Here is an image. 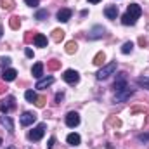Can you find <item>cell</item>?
Listing matches in <instances>:
<instances>
[{
  "label": "cell",
  "instance_id": "obj_1",
  "mask_svg": "<svg viewBox=\"0 0 149 149\" xmlns=\"http://www.w3.org/2000/svg\"><path fill=\"white\" fill-rule=\"evenodd\" d=\"M141 14H142L141 5H137V3H130L128 9H127V12H125L123 17H121V23H123L125 26H134L135 21L141 17Z\"/></svg>",
  "mask_w": 149,
  "mask_h": 149
},
{
  "label": "cell",
  "instance_id": "obj_2",
  "mask_svg": "<svg viewBox=\"0 0 149 149\" xmlns=\"http://www.w3.org/2000/svg\"><path fill=\"white\" fill-rule=\"evenodd\" d=\"M12 109H16V97H14V95L3 97V99L0 101V111L3 113V114H7V113H10Z\"/></svg>",
  "mask_w": 149,
  "mask_h": 149
},
{
  "label": "cell",
  "instance_id": "obj_3",
  "mask_svg": "<svg viewBox=\"0 0 149 149\" xmlns=\"http://www.w3.org/2000/svg\"><path fill=\"white\" fill-rule=\"evenodd\" d=\"M116 61H113L109 64H106V66H102L99 71H97V80H106V78H109L114 71H116Z\"/></svg>",
  "mask_w": 149,
  "mask_h": 149
},
{
  "label": "cell",
  "instance_id": "obj_4",
  "mask_svg": "<svg viewBox=\"0 0 149 149\" xmlns=\"http://www.w3.org/2000/svg\"><path fill=\"white\" fill-rule=\"evenodd\" d=\"M132 94H134V90L128 88V87H125V88H121V90H116V94H114V102H125L127 99H130Z\"/></svg>",
  "mask_w": 149,
  "mask_h": 149
},
{
  "label": "cell",
  "instance_id": "obj_5",
  "mask_svg": "<svg viewBox=\"0 0 149 149\" xmlns=\"http://www.w3.org/2000/svg\"><path fill=\"white\" fill-rule=\"evenodd\" d=\"M45 128H47V125H45V123H40V125H37V127L28 134V137H30L31 141H40V139L43 137V134H45Z\"/></svg>",
  "mask_w": 149,
  "mask_h": 149
},
{
  "label": "cell",
  "instance_id": "obj_6",
  "mask_svg": "<svg viewBox=\"0 0 149 149\" xmlns=\"http://www.w3.org/2000/svg\"><path fill=\"white\" fill-rule=\"evenodd\" d=\"M63 78H64V81H68L70 85H74V83H78L80 74H78V71H74V70H66L64 74H63Z\"/></svg>",
  "mask_w": 149,
  "mask_h": 149
},
{
  "label": "cell",
  "instance_id": "obj_7",
  "mask_svg": "<svg viewBox=\"0 0 149 149\" xmlns=\"http://www.w3.org/2000/svg\"><path fill=\"white\" fill-rule=\"evenodd\" d=\"M35 121H37V114H35V113L26 111V113H23V114H21V125H23V127L33 125Z\"/></svg>",
  "mask_w": 149,
  "mask_h": 149
},
{
  "label": "cell",
  "instance_id": "obj_8",
  "mask_svg": "<svg viewBox=\"0 0 149 149\" xmlns=\"http://www.w3.org/2000/svg\"><path fill=\"white\" fill-rule=\"evenodd\" d=\"M104 33H106V28H102V26H94V28L90 30V33H88V40H99V38L104 37Z\"/></svg>",
  "mask_w": 149,
  "mask_h": 149
},
{
  "label": "cell",
  "instance_id": "obj_9",
  "mask_svg": "<svg viewBox=\"0 0 149 149\" xmlns=\"http://www.w3.org/2000/svg\"><path fill=\"white\" fill-rule=\"evenodd\" d=\"M78 123H80V116H78V113L70 111L68 114H66V125H68V127L74 128V127H76Z\"/></svg>",
  "mask_w": 149,
  "mask_h": 149
},
{
  "label": "cell",
  "instance_id": "obj_10",
  "mask_svg": "<svg viewBox=\"0 0 149 149\" xmlns=\"http://www.w3.org/2000/svg\"><path fill=\"white\" fill-rule=\"evenodd\" d=\"M71 14H73V10H71V9H61V10L57 12V21L66 23V21H70V19H71Z\"/></svg>",
  "mask_w": 149,
  "mask_h": 149
},
{
  "label": "cell",
  "instance_id": "obj_11",
  "mask_svg": "<svg viewBox=\"0 0 149 149\" xmlns=\"http://www.w3.org/2000/svg\"><path fill=\"white\" fill-rule=\"evenodd\" d=\"M16 76H17V71H16V70L7 68V70H3V73H2V80H3V81H12V80H16Z\"/></svg>",
  "mask_w": 149,
  "mask_h": 149
},
{
  "label": "cell",
  "instance_id": "obj_12",
  "mask_svg": "<svg viewBox=\"0 0 149 149\" xmlns=\"http://www.w3.org/2000/svg\"><path fill=\"white\" fill-rule=\"evenodd\" d=\"M125 87H127V73H120L118 80L114 81V88H116V90H121V88H125Z\"/></svg>",
  "mask_w": 149,
  "mask_h": 149
},
{
  "label": "cell",
  "instance_id": "obj_13",
  "mask_svg": "<svg viewBox=\"0 0 149 149\" xmlns=\"http://www.w3.org/2000/svg\"><path fill=\"white\" fill-rule=\"evenodd\" d=\"M104 14L108 16V19H116L118 17V7L116 5H109L104 9Z\"/></svg>",
  "mask_w": 149,
  "mask_h": 149
},
{
  "label": "cell",
  "instance_id": "obj_14",
  "mask_svg": "<svg viewBox=\"0 0 149 149\" xmlns=\"http://www.w3.org/2000/svg\"><path fill=\"white\" fill-rule=\"evenodd\" d=\"M54 83V78L52 76H47V78H42V80H38L37 81V88H47L49 85H52Z\"/></svg>",
  "mask_w": 149,
  "mask_h": 149
},
{
  "label": "cell",
  "instance_id": "obj_15",
  "mask_svg": "<svg viewBox=\"0 0 149 149\" xmlns=\"http://www.w3.org/2000/svg\"><path fill=\"white\" fill-rule=\"evenodd\" d=\"M0 123H2L9 132H14V123H12V120H10L9 116H0Z\"/></svg>",
  "mask_w": 149,
  "mask_h": 149
},
{
  "label": "cell",
  "instance_id": "obj_16",
  "mask_svg": "<svg viewBox=\"0 0 149 149\" xmlns=\"http://www.w3.org/2000/svg\"><path fill=\"white\" fill-rule=\"evenodd\" d=\"M33 43L37 47H47V37H43L42 33H37L35 38H33Z\"/></svg>",
  "mask_w": 149,
  "mask_h": 149
},
{
  "label": "cell",
  "instance_id": "obj_17",
  "mask_svg": "<svg viewBox=\"0 0 149 149\" xmlns=\"http://www.w3.org/2000/svg\"><path fill=\"white\" fill-rule=\"evenodd\" d=\"M66 141H68L70 146H78V144H80V135H78V134H70V135L66 137Z\"/></svg>",
  "mask_w": 149,
  "mask_h": 149
},
{
  "label": "cell",
  "instance_id": "obj_18",
  "mask_svg": "<svg viewBox=\"0 0 149 149\" xmlns=\"http://www.w3.org/2000/svg\"><path fill=\"white\" fill-rule=\"evenodd\" d=\"M104 59H106V56H104V52H97L95 56H94V64L95 66H101V64H104Z\"/></svg>",
  "mask_w": 149,
  "mask_h": 149
},
{
  "label": "cell",
  "instance_id": "obj_19",
  "mask_svg": "<svg viewBox=\"0 0 149 149\" xmlns=\"http://www.w3.org/2000/svg\"><path fill=\"white\" fill-rule=\"evenodd\" d=\"M9 24H10L12 30H19V26H21V19H19L17 16H12V17L9 19Z\"/></svg>",
  "mask_w": 149,
  "mask_h": 149
},
{
  "label": "cell",
  "instance_id": "obj_20",
  "mask_svg": "<svg viewBox=\"0 0 149 149\" xmlns=\"http://www.w3.org/2000/svg\"><path fill=\"white\" fill-rule=\"evenodd\" d=\"M47 68H49L50 71H56V70H59V68H61V61L52 59V61H49V63H47Z\"/></svg>",
  "mask_w": 149,
  "mask_h": 149
},
{
  "label": "cell",
  "instance_id": "obj_21",
  "mask_svg": "<svg viewBox=\"0 0 149 149\" xmlns=\"http://www.w3.org/2000/svg\"><path fill=\"white\" fill-rule=\"evenodd\" d=\"M42 71H43V64H42V63H37V64L33 66V71H31V73H33L35 78H40V76H42Z\"/></svg>",
  "mask_w": 149,
  "mask_h": 149
},
{
  "label": "cell",
  "instance_id": "obj_22",
  "mask_svg": "<svg viewBox=\"0 0 149 149\" xmlns=\"http://www.w3.org/2000/svg\"><path fill=\"white\" fill-rule=\"evenodd\" d=\"M76 49H78V43H76L74 40H71V42H68V43H66V52H68V54H74V52H76Z\"/></svg>",
  "mask_w": 149,
  "mask_h": 149
},
{
  "label": "cell",
  "instance_id": "obj_23",
  "mask_svg": "<svg viewBox=\"0 0 149 149\" xmlns=\"http://www.w3.org/2000/svg\"><path fill=\"white\" fill-rule=\"evenodd\" d=\"M63 38H64V31L63 30H54L52 31V40L54 42H61Z\"/></svg>",
  "mask_w": 149,
  "mask_h": 149
},
{
  "label": "cell",
  "instance_id": "obj_24",
  "mask_svg": "<svg viewBox=\"0 0 149 149\" xmlns=\"http://www.w3.org/2000/svg\"><path fill=\"white\" fill-rule=\"evenodd\" d=\"M24 97H26V101H28V102H37V99H38V95L33 92V90H26Z\"/></svg>",
  "mask_w": 149,
  "mask_h": 149
},
{
  "label": "cell",
  "instance_id": "obj_25",
  "mask_svg": "<svg viewBox=\"0 0 149 149\" xmlns=\"http://www.w3.org/2000/svg\"><path fill=\"white\" fill-rule=\"evenodd\" d=\"M2 7L7 9V10H12L16 7V2L14 0H2Z\"/></svg>",
  "mask_w": 149,
  "mask_h": 149
},
{
  "label": "cell",
  "instance_id": "obj_26",
  "mask_svg": "<svg viewBox=\"0 0 149 149\" xmlns=\"http://www.w3.org/2000/svg\"><path fill=\"white\" fill-rule=\"evenodd\" d=\"M132 49H134V43L132 42H125L123 47H121V52L123 54H128V52H132Z\"/></svg>",
  "mask_w": 149,
  "mask_h": 149
},
{
  "label": "cell",
  "instance_id": "obj_27",
  "mask_svg": "<svg viewBox=\"0 0 149 149\" xmlns=\"http://www.w3.org/2000/svg\"><path fill=\"white\" fill-rule=\"evenodd\" d=\"M137 83H139V85H144L146 88H149V76H141V78H137Z\"/></svg>",
  "mask_w": 149,
  "mask_h": 149
},
{
  "label": "cell",
  "instance_id": "obj_28",
  "mask_svg": "<svg viewBox=\"0 0 149 149\" xmlns=\"http://www.w3.org/2000/svg\"><path fill=\"white\" fill-rule=\"evenodd\" d=\"M35 17H37V19H47V17H49V12H47V10H38Z\"/></svg>",
  "mask_w": 149,
  "mask_h": 149
},
{
  "label": "cell",
  "instance_id": "obj_29",
  "mask_svg": "<svg viewBox=\"0 0 149 149\" xmlns=\"http://www.w3.org/2000/svg\"><path fill=\"white\" fill-rule=\"evenodd\" d=\"M0 63H2V66H3V70H5V66H9V64H10V57H2V59H0Z\"/></svg>",
  "mask_w": 149,
  "mask_h": 149
},
{
  "label": "cell",
  "instance_id": "obj_30",
  "mask_svg": "<svg viewBox=\"0 0 149 149\" xmlns=\"http://www.w3.org/2000/svg\"><path fill=\"white\" fill-rule=\"evenodd\" d=\"M35 104H37L38 108H43V106H45V97H38Z\"/></svg>",
  "mask_w": 149,
  "mask_h": 149
},
{
  "label": "cell",
  "instance_id": "obj_31",
  "mask_svg": "<svg viewBox=\"0 0 149 149\" xmlns=\"http://www.w3.org/2000/svg\"><path fill=\"white\" fill-rule=\"evenodd\" d=\"M139 141L141 142H149V134H141L139 135Z\"/></svg>",
  "mask_w": 149,
  "mask_h": 149
},
{
  "label": "cell",
  "instance_id": "obj_32",
  "mask_svg": "<svg viewBox=\"0 0 149 149\" xmlns=\"http://www.w3.org/2000/svg\"><path fill=\"white\" fill-rule=\"evenodd\" d=\"M24 2H26V5H30V7H37L40 0H24Z\"/></svg>",
  "mask_w": 149,
  "mask_h": 149
},
{
  "label": "cell",
  "instance_id": "obj_33",
  "mask_svg": "<svg viewBox=\"0 0 149 149\" xmlns=\"http://www.w3.org/2000/svg\"><path fill=\"white\" fill-rule=\"evenodd\" d=\"M33 38H35V35H31V31H28V33H26V37H24V42H31Z\"/></svg>",
  "mask_w": 149,
  "mask_h": 149
},
{
  "label": "cell",
  "instance_id": "obj_34",
  "mask_svg": "<svg viewBox=\"0 0 149 149\" xmlns=\"http://www.w3.org/2000/svg\"><path fill=\"white\" fill-rule=\"evenodd\" d=\"M54 142H56V139H54V137H50V141H49L47 148H49V149H52V146H54Z\"/></svg>",
  "mask_w": 149,
  "mask_h": 149
},
{
  "label": "cell",
  "instance_id": "obj_35",
  "mask_svg": "<svg viewBox=\"0 0 149 149\" xmlns=\"http://www.w3.org/2000/svg\"><path fill=\"white\" fill-rule=\"evenodd\" d=\"M63 97H64L63 94H57V95H56V102H61V101H63Z\"/></svg>",
  "mask_w": 149,
  "mask_h": 149
},
{
  "label": "cell",
  "instance_id": "obj_36",
  "mask_svg": "<svg viewBox=\"0 0 149 149\" xmlns=\"http://www.w3.org/2000/svg\"><path fill=\"white\" fill-rule=\"evenodd\" d=\"M139 43H141V45H142V47H144V45H146V43H148V42H146V38H144V37H141V38H139Z\"/></svg>",
  "mask_w": 149,
  "mask_h": 149
},
{
  "label": "cell",
  "instance_id": "obj_37",
  "mask_svg": "<svg viewBox=\"0 0 149 149\" xmlns=\"http://www.w3.org/2000/svg\"><path fill=\"white\" fill-rule=\"evenodd\" d=\"M26 56H28V57H33V50H31V49H26Z\"/></svg>",
  "mask_w": 149,
  "mask_h": 149
},
{
  "label": "cell",
  "instance_id": "obj_38",
  "mask_svg": "<svg viewBox=\"0 0 149 149\" xmlns=\"http://www.w3.org/2000/svg\"><path fill=\"white\" fill-rule=\"evenodd\" d=\"M3 90H5V87H3V83H0V94H2Z\"/></svg>",
  "mask_w": 149,
  "mask_h": 149
},
{
  "label": "cell",
  "instance_id": "obj_39",
  "mask_svg": "<svg viewBox=\"0 0 149 149\" xmlns=\"http://www.w3.org/2000/svg\"><path fill=\"white\" fill-rule=\"evenodd\" d=\"M90 3H97V2H101V0H88Z\"/></svg>",
  "mask_w": 149,
  "mask_h": 149
},
{
  "label": "cell",
  "instance_id": "obj_40",
  "mask_svg": "<svg viewBox=\"0 0 149 149\" xmlns=\"http://www.w3.org/2000/svg\"><path fill=\"white\" fill-rule=\"evenodd\" d=\"M0 37H2V28H0Z\"/></svg>",
  "mask_w": 149,
  "mask_h": 149
},
{
  "label": "cell",
  "instance_id": "obj_41",
  "mask_svg": "<svg viewBox=\"0 0 149 149\" xmlns=\"http://www.w3.org/2000/svg\"><path fill=\"white\" fill-rule=\"evenodd\" d=\"M7 149H14V148H7Z\"/></svg>",
  "mask_w": 149,
  "mask_h": 149
},
{
  "label": "cell",
  "instance_id": "obj_42",
  "mask_svg": "<svg viewBox=\"0 0 149 149\" xmlns=\"http://www.w3.org/2000/svg\"><path fill=\"white\" fill-rule=\"evenodd\" d=\"M0 144H2V139H0Z\"/></svg>",
  "mask_w": 149,
  "mask_h": 149
}]
</instances>
